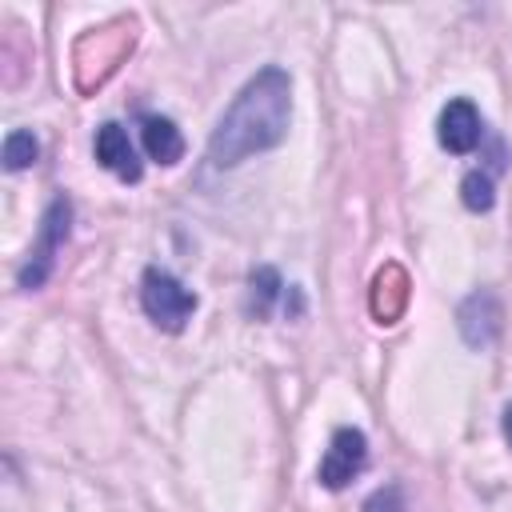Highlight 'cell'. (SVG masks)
<instances>
[{"label":"cell","mask_w":512,"mask_h":512,"mask_svg":"<svg viewBox=\"0 0 512 512\" xmlns=\"http://www.w3.org/2000/svg\"><path fill=\"white\" fill-rule=\"evenodd\" d=\"M288 120H292V80L284 68L268 64L236 92V100L216 120L208 136V160L216 168H236L240 160L276 148L288 136Z\"/></svg>","instance_id":"obj_1"},{"label":"cell","mask_w":512,"mask_h":512,"mask_svg":"<svg viewBox=\"0 0 512 512\" xmlns=\"http://www.w3.org/2000/svg\"><path fill=\"white\" fill-rule=\"evenodd\" d=\"M140 304H144V312H148V320L156 324V328H164V332H184V324L192 320V312H196V292L180 280V276H172L168 268H144V280H140Z\"/></svg>","instance_id":"obj_2"},{"label":"cell","mask_w":512,"mask_h":512,"mask_svg":"<svg viewBox=\"0 0 512 512\" xmlns=\"http://www.w3.org/2000/svg\"><path fill=\"white\" fill-rule=\"evenodd\" d=\"M68 232H72V204H68V196H52V204L44 208L36 244H32L28 260H24V268L16 272V284H20V288H40V284L48 280V272H52V264H56V252L64 248Z\"/></svg>","instance_id":"obj_3"},{"label":"cell","mask_w":512,"mask_h":512,"mask_svg":"<svg viewBox=\"0 0 512 512\" xmlns=\"http://www.w3.org/2000/svg\"><path fill=\"white\" fill-rule=\"evenodd\" d=\"M364 464H368V440H364L360 428L344 424V428L332 432V440H328V448H324V456H320L316 476H320L324 488L340 492L344 484H352V480L364 472Z\"/></svg>","instance_id":"obj_4"},{"label":"cell","mask_w":512,"mask_h":512,"mask_svg":"<svg viewBox=\"0 0 512 512\" xmlns=\"http://www.w3.org/2000/svg\"><path fill=\"white\" fill-rule=\"evenodd\" d=\"M436 140H440V148H448L452 156H468V152L484 140V120H480L476 104L464 100V96L448 100V104L440 108V120H436Z\"/></svg>","instance_id":"obj_5"},{"label":"cell","mask_w":512,"mask_h":512,"mask_svg":"<svg viewBox=\"0 0 512 512\" xmlns=\"http://www.w3.org/2000/svg\"><path fill=\"white\" fill-rule=\"evenodd\" d=\"M456 328H460V336H464L468 348H488L500 336V328H504V308H500L496 292H488V288L472 292L456 308Z\"/></svg>","instance_id":"obj_6"},{"label":"cell","mask_w":512,"mask_h":512,"mask_svg":"<svg viewBox=\"0 0 512 512\" xmlns=\"http://www.w3.org/2000/svg\"><path fill=\"white\" fill-rule=\"evenodd\" d=\"M92 148H96L100 168H108V172L120 176L124 184H136V180L144 176V164H140V156H136V144L128 140V132H124L116 120H104V124L96 128Z\"/></svg>","instance_id":"obj_7"},{"label":"cell","mask_w":512,"mask_h":512,"mask_svg":"<svg viewBox=\"0 0 512 512\" xmlns=\"http://www.w3.org/2000/svg\"><path fill=\"white\" fill-rule=\"evenodd\" d=\"M140 140H144L148 160H156V164H164V168L184 156V136H180V128H176L168 116H156V112L140 116Z\"/></svg>","instance_id":"obj_8"},{"label":"cell","mask_w":512,"mask_h":512,"mask_svg":"<svg viewBox=\"0 0 512 512\" xmlns=\"http://www.w3.org/2000/svg\"><path fill=\"white\" fill-rule=\"evenodd\" d=\"M280 296H284V280H280V272H276L272 264L252 268V276H248V312H252V320H264V316L276 308Z\"/></svg>","instance_id":"obj_9"},{"label":"cell","mask_w":512,"mask_h":512,"mask_svg":"<svg viewBox=\"0 0 512 512\" xmlns=\"http://www.w3.org/2000/svg\"><path fill=\"white\" fill-rule=\"evenodd\" d=\"M36 156H40V144H36L32 132L16 128V132L4 136V168L8 172H24L28 164H36Z\"/></svg>","instance_id":"obj_10"},{"label":"cell","mask_w":512,"mask_h":512,"mask_svg":"<svg viewBox=\"0 0 512 512\" xmlns=\"http://www.w3.org/2000/svg\"><path fill=\"white\" fill-rule=\"evenodd\" d=\"M460 200H464V208H468V212H488V208L496 204L492 176H488V172H480V168H472V172L460 180Z\"/></svg>","instance_id":"obj_11"},{"label":"cell","mask_w":512,"mask_h":512,"mask_svg":"<svg viewBox=\"0 0 512 512\" xmlns=\"http://www.w3.org/2000/svg\"><path fill=\"white\" fill-rule=\"evenodd\" d=\"M364 512H408L400 484H384V488H376V492L364 500Z\"/></svg>","instance_id":"obj_12"},{"label":"cell","mask_w":512,"mask_h":512,"mask_svg":"<svg viewBox=\"0 0 512 512\" xmlns=\"http://www.w3.org/2000/svg\"><path fill=\"white\" fill-rule=\"evenodd\" d=\"M504 440H508V448H512V404L504 408Z\"/></svg>","instance_id":"obj_13"}]
</instances>
